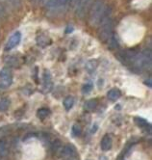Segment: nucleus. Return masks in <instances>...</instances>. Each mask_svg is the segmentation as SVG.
<instances>
[{"instance_id": "obj_1", "label": "nucleus", "mask_w": 152, "mask_h": 160, "mask_svg": "<svg viewBox=\"0 0 152 160\" xmlns=\"http://www.w3.org/2000/svg\"><path fill=\"white\" fill-rule=\"evenodd\" d=\"M108 7H106L104 0H96L90 9L89 21L91 26H98Z\"/></svg>"}, {"instance_id": "obj_2", "label": "nucleus", "mask_w": 152, "mask_h": 160, "mask_svg": "<svg viewBox=\"0 0 152 160\" xmlns=\"http://www.w3.org/2000/svg\"><path fill=\"white\" fill-rule=\"evenodd\" d=\"M131 64H133L134 68L137 70H143V68H150L151 66V51L150 49H145L142 53H138Z\"/></svg>"}, {"instance_id": "obj_3", "label": "nucleus", "mask_w": 152, "mask_h": 160, "mask_svg": "<svg viewBox=\"0 0 152 160\" xmlns=\"http://www.w3.org/2000/svg\"><path fill=\"white\" fill-rule=\"evenodd\" d=\"M93 0H76L75 2V13L77 17L83 18L91 9Z\"/></svg>"}, {"instance_id": "obj_4", "label": "nucleus", "mask_w": 152, "mask_h": 160, "mask_svg": "<svg viewBox=\"0 0 152 160\" xmlns=\"http://www.w3.org/2000/svg\"><path fill=\"white\" fill-rule=\"evenodd\" d=\"M13 82V74L9 68H4L0 71V88L6 89Z\"/></svg>"}, {"instance_id": "obj_5", "label": "nucleus", "mask_w": 152, "mask_h": 160, "mask_svg": "<svg viewBox=\"0 0 152 160\" xmlns=\"http://www.w3.org/2000/svg\"><path fill=\"white\" fill-rule=\"evenodd\" d=\"M53 88V82L51 74L48 71H44L42 74V92L43 94H47Z\"/></svg>"}, {"instance_id": "obj_6", "label": "nucleus", "mask_w": 152, "mask_h": 160, "mask_svg": "<svg viewBox=\"0 0 152 160\" xmlns=\"http://www.w3.org/2000/svg\"><path fill=\"white\" fill-rule=\"evenodd\" d=\"M71 0H48L47 1V7L50 10H62L63 8H66Z\"/></svg>"}, {"instance_id": "obj_7", "label": "nucleus", "mask_w": 152, "mask_h": 160, "mask_svg": "<svg viewBox=\"0 0 152 160\" xmlns=\"http://www.w3.org/2000/svg\"><path fill=\"white\" fill-rule=\"evenodd\" d=\"M21 41V33L20 32H16L14 33L13 35H12L9 39V41L7 42L6 43V47H5V50H11V49H13L15 48L17 45Z\"/></svg>"}, {"instance_id": "obj_8", "label": "nucleus", "mask_w": 152, "mask_h": 160, "mask_svg": "<svg viewBox=\"0 0 152 160\" xmlns=\"http://www.w3.org/2000/svg\"><path fill=\"white\" fill-rule=\"evenodd\" d=\"M76 153V151L73 146L71 145H66L65 147H62L59 151V154L61 157L64 158H69V157H73Z\"/></svg>"}, {"instance_id": "obj_9", "label": "nucleus", "mask_w": 152, "mask_h": 160, "mask_svg": "<svg viewBox=\"0 0 152 160\" xmlns=\"http://www.w3.org/2000/svg\"><path fill=\"white\" fill-rule=\"evenodd\" d=\"M112 144H113V142H112V138H111V137L109 135H105L103 138H102V140H101V144H100L101 150L103 152L109 151L110 148H112Z\"/></svg>"}, {"instance_id": "obj_10", "label": "nucleus", "mask_w": 152, "mask_h": 160, "mask_svg": "<svg viewBox=\"0 0 152 160\" xmlns=\"http://www.w3.org/2000/svg\"><path fill=\"white\" fill-rule=\"evenodd\" d=\"M134 121H135V123L138 125L139 128H143V129H145V130L148 129V131L150 132V130H151V125H150L145 119H142V118H135Z\"/></svg>"}, {"instance_id": "obj_11", "label": "nucleus", "mask_w": 152, "mask_h": 160, "mask_svg": "<svg viewBox=\"0 0 152 160\" xmlns=\"http://www.w3.org/2000/svg\"><path fill=\"white\" fill-rule=\"evenodd\" d=\"M1 2L10 9H17L20 5V0H1Z\"/></svg>"}, {"instance_id": "obj_12", "label": "nucleus", "mask_w": 152, "mask_h": 160, "mask_svg": "<svg viewBox=\"0 0 152 160\" xmlns=\"http://www.w3.org/2000/svg\"><path fill=\"white\" fill-rule=\"evenodd\" d=\"M120 91L119 89H112L110 90L109 92H108V98L111 99V100H116V99H119L120 98Z\"/></svg>"}, {"instance_id": "obj_13", "label": "nucleus", "mask_w": 152, "mask_h": 160, "mask_svg": "<svg viewBox=\"0 0 152 160\" xmlns=\"http://www.w3.org/2000/svg\"><path fill=\"white\" fill-rule=\"evenodd\" d=\"M97 65H98V63H97L96 60H91V61H89L87 63V65H86V70H87V72H90V73H92L93 72L96 70Z\"/></svg>"}, {"instance_id": "obj_14", "label": "nucleus", "mask_w": 152, "mask_h": 160, "mask_svg": "<svg viewBox=\"0 0 152 160\" xmlns=\"http://www.w3.org/2000/svg\"><path fill=\"white\" fill-rule=\"evenodd\" d=\"M74 104V98L71 96H68L64 100V106L66 110H71Z\"/></svg>"}, {"instance_id": "obj_15", "label": "nucleus", "mask_w": 152, "mask_h": 160, "mask_svg": "<svg viewBox=\"0 0 152 160\" xmlns=\"http://www.w3.org/2000/svg\"><path fill=\"white\" fill-rule=\"evenodd\" d=\"M8 154V146L4 140H0V156H6Z\"/></svg>"}, {"instance_id": "obj_16", "label": "nucleus", "mask_w": 152, "mask_h": 160, "mask_svg": "<svg viewBox=\"0 0 152 160\" xmlns=\"http://www.w3.org/2000/svg\"><path fill=\"white\" fill-rule=\"evenodd\" d=\"M97 106V100L96 99H91L89 100L87 103L85 104V108L88 110V111H92L95 110Z\"/></svg>"}, {"instance_id": "obj_17", "label": "nucleus", "mask_w": 152, "mask_h": 160, "mask_svg": "<svg viewBox=\"0 0 152 160\" xmlns=\"http://www.w3.org/2000/svg\"><path fill=\"white\" fill-rule=\"evenodd\" d=\"M49 114H50V111L48 109H46V108H42L40 110H38L37 112V116L40 118V119H45V118H47L49 116Z\"/></svg>"}, {"instance_id": "obj_18", "label": "nucleus", "mask_w": 152, "mask_h": 160, "mask_svg": "<svg viewBox=\"0 0 152 160\" xmlns=\"http://www.w3.org/2000/svg\"><path fill=\"white\" fill-rule=\"evenodd\" d=\"M10 106V100L8 98H3L0 100V112L6 111Z\"/></svg>"}, {"instance_id": "obj_19", "label": "nucleus", "mask_w": 152, "mask_h": 160, "mask_svg": "<svg viewBox=\"0 0 152 160\" xmlns=\"http://www.w3.org/2000/svg\"><path fill=\"white\" fill-rule=\"evenodd\" d=\"M6 64L9 67H17L18 66V60L16 58V57H9V58L6 60Z\"/></svg>"}, {"instance_id": "obj_20", "label": "nucleus", "mask_w": 152, "mask_h": 160, "mask_svg": "<svg viewBox=\"0 0 152 160\" xmlns=\"http://www.w3.org/2000/svg\"><path fill=\"white\" fill-rule=\"evenodd\" d=\"M82 133V128L79 124H74L72 127V135L75 136V137H78L80 136Z\"/></svg>"}, {"instance_id": "obj_21", "label": "nucleus", "mask_w": 152, "mask_h": 160, "mask_svg": "<svg viewBox=\"0 0 152 160\" xmlns=\"http://www.w3.org/2000/svg\"><path fill=\"white\" fill-rule=\"evenodd\" d=\"M92 90V85L91 84H85L83 87H82V93L83 94H89L91 91Z\"/></svg>"}, {"instance_id": "obj_22", "label": "nucleus", "mask_w": 152, "mask_h": 160, "mask_svg": "<svg viewBox=\"0 0 152 160\" xmlns=\"http://www.w3.org/2000/svg\"><path fill=\"white\" fill-rule=\"evenodd\" d=\"M5 16H6V13H5V9H4V7H3L1 4H0V19L3 18Z\"/></svg>"}, {"instance_id": "obj_23", "label": "nucleus", "mask_w": 152, "mask_h": 160, "mask_svg": "<svg viewBox=\"0 0 152 160\" xmlns=\"http://www.w3.org/2000/svg\"><path fill=\"white\" fill-rule=\"evenodd\" d=\"M97 128H98L97 124H95V125H93L92 128H91V133H96V130H97Z\"/></svg>"}, {"instance_id": "obj_24", "label": "nucleus", "mask_w": 152, "mask_h": 160, "mask_svg": "<svg viewBox=\"0 0 152 160\" xmlns=\"http://www.w3.org/2000/svg\"><path fill=\"white\" fill-rule=\"evenodd\" d=\"M100 160H107V158H106V157H104V156H102V157L100 158Z\"/></svg>"}]
</instances>
